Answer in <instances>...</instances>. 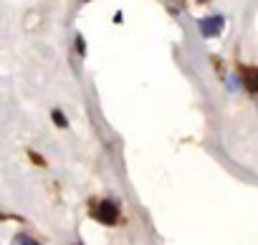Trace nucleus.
<instances>
[{"label": "nucleus", "mask_w": 258, "mask_h": 245, "mask_svg": "<svg viewBox=\"0 0 258 245\" xmlns=\"http://www.w3.org/2000/svg\"><path fill=\"white\" fill-rule=\"evenodd\" d=\"M223 26H225V18H223V16H208V18H203V21L198 23V28H200V33H203L205 38H215V36L223 31Z\"/></svg>", "instance_id": "1"}, {"label": "nucleus", "mask_w": 258, "mask_h": 245, "mask_svg": "<svg viewBox=\"0 0 258 245\" xmlns=\"http://www.w3.org/2000/svg\"><path fill=\"white\" fill-rule=\"evenodd\" d=\"M96 220L104 222V225H114V222L119 220V210H116V205L109 202V200L99 202V207H96Z\"/></svg>", "instance_id": "2"}, {"label": "nucleus", "mask_w": 258, "mask_h": 245, "mask_svg": "<svg viewBox=\"0 0 258 245\" xmlns=\"http://www.w3.org/2000/svg\"><path fill=\"white\" fill-rule=\"evenodd\" d=\"M240 78H243V86L250 94H258V66H243L240 68Z\"/></svg>", "instance_id": "3"}, {"label": "nucleus", "mask_w": 258, "mask_h": 245, "mask_svg": "<svg viewBox=\"0 0 258 245\" xmlns=\"http://www.w3.org/2000/svg\"><path fill=\"white\" fill-rule=\"evenodd\" d=\"M51 116H53V124H56V127H61V129H66V127H69V119L63 116V111L53 109V114H51Z\"/></svg>", "instance_id": "4"}, {"label": "nucleus", "mask_w": 258, "mask_h": 245, "mask_svg": "<svg viewBox=\"0 0 258 245\" xmlns=\"http://www.w3.org/2000/svg\"><path fill=\"white\" fill-rule=\"evenodd\" d=\"M13 245H38L33 237H28V235H18L16 240H13Z\"/></svg>", "instance_id": "5"}, {"label": "nucleus", "mask_w": 258, "mask_h": 245, "mask_svg": "<svg viewBox=\"0 0 258 245\" xmlns=\"http://www.w3.org/2000/svg\"><path fill=\"white\" fill-rule=\"evenodd\" d=\"M76 48H79V53H81V56L86 53V43H84V38H81V36L76 38Z\"/></svg>", "instance_id": "6"}, {"label": "nucleus", "mask_w": 258, "mask_h": 245, "mask_svg": "<svg viewBox=\"0 0 258 245\" xmlns=\"http://www.w3.org/2000/svg\"><path fill=\"white\" fill-rule=\"evenodd\" d=\"M200 3H208V0H200Z\"/></svg>", "instance_id": "7"}, {"label": "nucleus", "mask_w": 258, "mask_h": 245, "mask_svg": "<svg viewBox=\"0 0 258 245\" xmlns=\"http://www.w3.org/2000/svg\"><path fill=\"white\" fill-rule=\"evenodd\" d=\"M86 3H89V0H86Z\"/></svg>", "instance_id": "8"}]
</instances>
